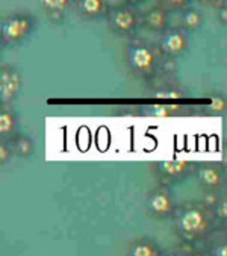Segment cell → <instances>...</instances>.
Instances as JSON below:
<instances>
[{
	"label": "cell",
	"mask_w": 227,
	"mask_h": 256,
	"mask_svg": "<svg viewBox=\"0 0 227 256\" xmlns=\"http://www.w3.org/2000/svg\"><path fill=\"white\" fill-rule=\"evenodd\" d=\"M172 220L179 240L191 247L208 242V240L218 230V222L212 210L206 208L202 202H186L179 204Z\"/></svg>",
	"instance_id": "cell-1"
},
{
	"label": "cell",
	"mask_w": 227,
	"mask_h": 256,
	"mask_svg": "<svg viewBox=\"0 0 227 256\" xmlns=\"http://www.w3.org/2000/svg\"><path fill=\"white\" fill-rule=\"evenodd\" d=\"M124 55L130 73L142 80L154 79L166 60L160 52L159 44H153L146 40L130 41L126 47Z\"/></svg>",
	"instance_id": "cell-2"
},
{
	"label": "cell",
	"mask_w": 227,
	"mask_h": 256,
	"mask_svg": "<svg viewBox=\"0 0 227 256\" xmlns=\"http://www.w3.org/2000/svg\"><path fill=\"white\" fill-rule=\"evenodd\" d=\"M36 17L29 11L10 12L0 20V44L11 47L26 41L36 29Z\"/></svg>",
	"instance_id": "cell-3"
},
{
	"label": "cell",
	"mask_w": 227,
	"mask_h": 256,
	"mask_svg": "<svg viewBox=\"0 0 227 256\" xmlns=\"http://www.w3.org/2000/svg\"><path fill=\"white\" fill-rule=\"evenodd\" d=\"M106 22L114 34L128 36L142 26V12L130 4H122L110 8Z\"/></svg>",
	"instance_id": "cell-4"
},
{
	"label": "cell",
	"mask_w": 227,
	"mask_h": 256,
	"mask_svg": "<svg viewBox=\"0 0 227 256\" xmlns=\"http://www.w3.org/2000/svg\"><path fill=\"white\" fill-rule=\"evenodd\" d=\"M179 204L176 202V197L170 186L159 185L148 191L146 197V211L147 216L154 220H168L173 218Z\"/></svg>",
	"instance_id": "cell-5"
},
{
	"label": "cell",
	"mask_w": 227,
	"mask_h": 256,
	"mask_svg": "<svg viewBox=\"0 0 227 256\" xmlns=\"http://www.w3.org/2000/svg\"><path fill=\"white\" fill-rule=\"evenodd\" d=\"M197 166L194 161L190 160H164L160 162H156L153 170L154 174L158 178V180L160 182V185L170 186L173 184L182 182L185 179H188L190 176L196 174Z\"/></svg>",
	"instance_id": "cell-6"
},
{
	"label": "cell",
	"mask_w": 227,
	"mask_h": 256,
	"mask_svg": "<svg viewBox=\"0 0 227 256\" xmlns=\"http://www.w3.org/2000/svg\"><path fill=\"white\" fill-rule=\"evenodd\" d=\"M23 88V76L17 66L2 64L0 67V105L11 106Z\"/></svg>",
	"instance_id": "cell-7"
},
{
	"label": "cell",
	"mask_w": 227,
	"mask_h": 256,
	"mask_svg": "<svg viewBox=\"0 0 227 256\" xmlns=\"http://www.w3.org/2000/svg\"><path fill=\"white\" fill-rule=\"evenodd\" d=\"M190 44H191L190 32H186L180 26L170 28L166 32L160 35L159 40V48L166 60H178L184 56L190 50Z\"/></svg>",
	"instance_id": "cell-8"
},
{
	"label": "cell",
	"mask_w": 227,
	"mask_h": 256,
	"mask_svg": "<svg viewBox=\"0 0 227 256\" xmlns=\"http://www.w3.org/2000/svg\"><path fill=\"white\" fill-rule=\"evenodd\" d=\"M194 176L203 192H222L224 190H227V172L221 166V162H202L197 166Z\"/></svg>",
	"instance_id": "cell-9"
},
{
	"label": "cell",
	"mask_w": 227,
	"mask_h": 256,
	"mask_svg": "<svg viewBox=\"0 0 227 256\" xmlns=\"http://www.w3.org/2000/svg\"><path fill=\"white\" fill-rule=\"evenodd\" d=\"M142 28L162 35L170 29V12L160 5L150 6L142 12Z\"/></svg>",
	"instance_id": "cell-10"
},
{
	"label": "cell",
	"mask_w": 227,
	"mask_h": 256,
	"mask_svg": "<svg viewBox=\"0 0 227 256\" xmlns=\"http://www.w3.org/2000/svg\"><path fill=\"white\" fill-rule=\"evenodd\" d=\"M20 134V118L12 106H0V141L11 142Z\"/></svg>",
	"instance_id": "cell-11"
},
{
	"label": "cell",
	"mask_w": 227,
	"mask_h": 256,
	"mask_svg": "<svg viewBox=\"0 0 227 256\" xmlns=\"http://www.w3.org/2000/svg\"><path fill=\"white\" fill-rule=\"evenodd\" d=\"M76 10L80 18L86 22H96L100 18H108L110 6L106 0H79L76 2Z\"/></svg>",
	"instance_id": "cell-12"
},
{
	"label": "cell",
	"mask_w": 227,
	"mask_h": 256,
	"mask_svg": "<svg viewBox=\"0 0 227 256\" xmlns=\"http://www.w3.org/2000/svg\"><path fill=\"white\" fill-rule=\"evenodd\" d=\"M165 250L152 236H140L129 242L126 256H164Z\"/></svg>",
	"instance_id": "cell-13"
},
{
	"label": "cell",
	"mask_w": 227,
	"mask_h": 256,
	"mask_svg": "<svg viewBox=\"0 0 227 256\" xmlns=\"http://www.w3.org/2000/svg\"><path fill=\"white\" fill-rule=\"evenodd\" d=\"M70 6V0H42L41 2V8L52 23H62Z\"/></svg>",
	"instance_id": "cell-14"
},
{
	"label": "cell",
	"mask_w": 227,
	"mask_h": 256,
	"mask_svg": "<svg viewBox=\"0 0 227 256\" xmlns=\"http://www.w3.org/2000/svg\"><path fill=\"white\" fill-rule=\"evenodd\" d=\"M206 256H227V226L218 229L206 242Z\"/></svg>",
	"instance_id": "cell-15"
},
{
	"label": "cell",
	"mask_w": 227,
	"mask_h": 256,
	"mask_svg": "<svg viewBox=\"0 0 227 256\" xmlns=\"http://www.w3.org/2000/svg\"><path fill=\"white\" fill-rule=\"evenodd\" d=\"M203 23H204V16H203L202 10L192 6V5L188 10H185L184 12H180V24L179 26L190 34L202 29Z\"/></svg>",
	"instance_id": "cell-16"
},
{
	"label": "cell",
	"mask_w": 227,
	"mask_h": 256,
	"mask_svg": "<svg viewBox=\"0 0 227 256\" xmlns=\"http://www.w3.org/2000/svg\"><path fill=\"white\" fill-rule=\"evenodd\" d=\"M14 155L20 160H28L34 155L35 152V142L32 140V136L26 135V134H18L12 141H11Z\"/></svg>",
	"instance_id": "cell-17"
},
{
	"label": "cell",
	"mask_w": 227,
	"mask_h": 256,
	"mask_svg": "<svg viewBox=\"0 0 227 256\" xmlns=\"http://www.w3.org/2000/svg\"><path fill=\"white\" fill-rule=\"evenodd\" d=\"M178 111H182L180 106L178 105H150L146 108V114L152 116V117H173L178 114Z\"/></svg>",
	"instance_id": "cell-18"
},
{
	"label": "cell",
	"mask_w": 227,
	"mask_h": 256,
	"mask_svg": "<svg viewBox=\"0 0 227 256\" xmlns=\"http://www.w3.org/2000/svg\"><path fill=\"white\" fill-rule=\"evenodd\" d=\"M164 256H206L204 252L197 250L196 247L191 246H182L176 248H170L164 253Z\"/></svg>",
	"instance_id": "cell-19"
},
{
	"label": "cell",
	"mask_w": 227,
	"mask_h": 256,
	"mask_svg": "<svg viewBox=\"0 0 227 256\" xmlns=\"http://www.w3.org/2000/svg\"><path fill=\"white\" fill-rule=\"evenodd\" d=\"M218 224H224L227 226V192H224V196L221 197V200L218 202L216 206L212 210Z\"/></svg>",
	"instance_id": "cell-20"
},
{
	"label": "cell",
	"mask_w": 227,
	"mask_h": 256,
	"mask_svg": "<svg viewBox=\"0 0 227 256\" xmlns=\"http://www.w3.org/2000/svg\"><path fill=\"white\" fill-rule=\"evenodd\" d=\"M159 5L172 14V11L184 12L185 10H188L191 6V2L190 0H164V2H159Z\"/></svg>",
	"instance_id": "cell-21"
},
{
	"label": "cell",
	"mask_w": 227,
	"mask_h": 256,
	"mask_svg": "<svg viewBox=\"0 0 227 256\" xmlns=\"http://www.w3.org/2000/svg\"><path fill=\"white\" fill-rule=\"evenodd\" d=\"M156 98H180L185 96V92L179 88V86H164L159 91H156L153 94Z\"/></svg>",
	"instance_id": "cell-22"
},
{
	"label": "cell",
	"mask_w": 227,
	"mask_h": 256,
	"mask_svg": "<svg viewBox=\"0 0 227 256\" xmlns=\"http://www.w3.org/2000/svg\"><path fill=\"white\" fill-rule=\"evenodd\" d=\"M209 110L216 112V114L226 112V110H227V97L222 96V94H212Z\"/></svg>",
	"instance_id": "cell-23"
},
{
	"label": "cell",
	"mask_w": 227,
	"mask_h": 256,
	"mask_svg": "<svg viewBox=\"0 0 227 256\" xmlns=\"http://www.w3.org/2000/svg\"><path fill=\"white\" fill-rule=\"evenodd\" d=\"M14 150H12V146L11 142H6V141H0V166H6L11 162V160L14 158Z\"/></svg>",
	"instance_id": "cell-24"
},
{
	"label": "cell",
	"mask_w": 227,
	"mask_h": 256,
	"mask_svg": "<svg viewBox=\"0 0 227 256\" xmlns=\"http://www.w3.org/2000/svg\"><path fill=\"white\" fill-rule=\"evenodd\" d=\"M224 196V192H216V191H204L203 192V198H202V203L204 204L206 208L209 210H214L218 202L221 200V197Z\"/></svg>",
	"instance_id": "cell-25"
},
{
	"label": "cell",
	"mask_w": 227,
	"mask_h": 256,
	"mask_svg": "<svg viewBox=\"0 0 227 256\" xmlns=\"http://www.w3.org/2000/svg\"><path fill=\"white\" fill-rule=\"evenodd\" d=\"M216 18L222 26H227V5L216 11Z\"/></svg>",
	"instance_id": "cell-26"
},
{
	"label": "cell",
	"mask_w": 227,
	"mask_h": 256,
	"mask_svg": "<svg viewBox=\"0 0 227 256\" xmlns=\"http://www.w3.org/2000/svg\"><path fill=\"white\" fill-rule=\"evenodd\" d=\"M221 166L226 168V172H227V142L222 146V152H221Z\"/></svg>",
	"instance_id": "cell-27"
}]
</instances>
